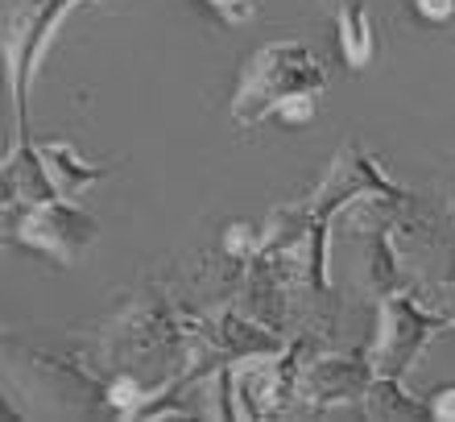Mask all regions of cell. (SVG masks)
Returning <instances> with one entry per match:
<instances>
[{"label":"cell","instance_id":"obj_1","mask_svg":"<svg viewBox=\"0 0 455 422\" xmlns=\"http://www.w3.org/2000/svg\"><path fill=\"white\" fill-rule=\"evenodd\" d=\"M327 92V59L302 37H277L252 50L240 67L236 92H232V124L240 133L257 129L277 116L290 100L323 96Z\"/></svg>","mask_w":455,"mask_h":422},{"label":"cell","instance_id":"obj_2","mask_svg":"<svg viewBox=\"0 0 455 422\" xmlns=\"http://www.w3.org/2000/svg\"><path fill=\"white\" fill-rule=\"evenodd\" d=\"M4 381L17 386L25 402H37L34 418H92L100 406H108V381L50 352L4 344Z\"/></svg>","mask_w":455,"mask_h":422},{"label":"cell","instance_id":"obj_3","mask_svg":"<svg viewBox=\"0 0 455 422\" xmlns=\"http://www.w3.org/2000/svg\"><path fill=\"white\" fill-rule=\"evenodd\" d=\"M84 0H4V25H0V50H4V75H9V100L17 116V137H29V92L62 21ZM96 4V0H87Z\"/></svg>","mask_w":455,"mask_h":422},{"label":"cell","instance_id":"obj_4","mask_svg":"<svg viewBox=\"0 0 455 422\" xmlns=\"http://www.w3.org/2000/svg\"><path fill=\"white\" fill-rule=\"evenodd\" d=\"M447 327L443 311H435L419 290H394L377 302V331L369 344V361L377 377H406L422 361V352Z\"/></svg>","mask_w":455,"mask_h":422},{"label":"cell","instance_id":"obj_5","mask_svg":"<svg viewBox=\"0 0 455 422\" xmlns=\"http://www.w3.org/2000/svg\"><path fill=\"white\" fill-rule=\"evenodd\" d=\"M394 249H397L402 269H406V278L414 274L410 290H419L422 299H431L439 286L455 282V216L451 211L443 216L427 199L410 195L394 224Z\"/></svg>","mask_w":455,"mask_h":422},{"label":"cell","instance_id":"obj_6","mask_svg":"<svg viewBox=\"0 0 455 422\" xmlns=\"http://www.w3.org/2000/svg\"><path fill=\"white\" fill-rule=\"evenodd\" d=\"M4 232H9V241L50 257L54 266L71 269L96 244L100 224L75 199H62L59 195V199H46V203L4 207Z\"/></svg>","mask_w":455,"mask_h":422},{"label":"cell","instance_id":"obj_7","mask_svg":"<svg viewBox=\"0 0 455 422\" xmlns=\"http://www.w3.org/2000/svg\"><path fill=\"white\" fill-rule=\"evenodd\" d=\"M307 361V336L286 339V348L261 352L232 364V402L236 418H282L294 410V386Z\"/></svg>","mask_w":455,"mask_h":422},{"label":"cell","instance_id":"obj_8","mask_svg":"<svg viewBox=\"0 0 455 422\" xmlns=\"http://www.w3.org/2000/svg\"><path fill=\"white\" fill-rule=\"evenodd\" d=\"M372 361L369 348L344 352V356H311L299 369L294 386V410L299 414H327L347 402H360L364 389L372 386Z\"/></svg>","mask_w":455,"mask_h":422},{"label":"cell","instance_id":"obj_9","mask_svg":"<svg viewBox=\"0 0 455 422\" xmlns=\"http://www.w3.org/2000/svg\"><path fill=\"white\" fill-rule=\"evenodd\" d=\"M369 191H381V195H406L397 182H389V174H385L377 162L369 157V149L360 141H347L344 149H339L336 157H331V166L323 170V182L315 187L307 199H302V207L315 216V224H323L327 232H331V219H336L339 207H347L352 199H360V195Z\"/></svg>","mask_w":455,"mask_h":422},{"label":"cell","instance_id":"obj_10","mask_svg":"<svg viewBox=\"0 0 455 422\" xmlns=\"http://www.w3.org/2000/svg\"><path fill=\"white\" fill-rule=\"evenodd\" d=\"M286 294L290 286L282 282V274H277L269 261H265L261 253L249 257L244 266H240V294H236V307L244 315H252L257 323L274 327V331H282L286 327Z\"/></svg>","mask_w":455,"mask_h":422},{"label":"cell","instance_id":"obj_11","mask_svg":"<svg viewBox=\"0 0 455 422\" xmlns=\"http://www.w3.org/2000/svg\"><path fill=\"white\" fill-rule=\"evenodd\" d=\"M4 207H25V203H46V199H59V187L50 179L46 157L37 149V141L29 137H17L9 154H4Z\"/></svg>","mask_w":455,"mask_h":422},{"label":"cell","instance_id":"obj_12","mask_svg":"<svg viewBox=\"0 0 455 422\" xmlns=\"http://www.w3.org/2000/svg\"><path fill=\"white\" fill-rule=\"evenodd\" d=\"M327 17L336 25L339 59L347 62V71H364L377 54V37H372L369 21V0H323Z\"/></svg>","mask_w":455,"mask_h":422},{"label":"cell","instance_id":"obj_13","mask_svg":"<svg viewBox=\"0 0 455 422\" xmlns=\"http://www.w3.org/2000/svg\"><path fill=\"white\" fill-rule=\"evenodd\" d=\"M37 149L46 157V170L62 199H79V195H87L96 182H104L112 174L104 162H87L71 141H37Z\"/></svg>","mask_w":455,"mask_h":422},{"label":"cell","instance_id":"obj_14","mask_svg":"<svg viewBox=\"0 0 455 422\" xmlns=\"http://www.w3.org/2000/svg\"><path fill=\"white\" fill-rule=\"evenodd\" d=\"M360 414L372 422H414L431 418V402L410 398L402 389V377H372V386L360 398Z\"/></svg>","mask_w":455,"mask_h":422},{"label":"cell","instance_id":"obj_15","mask_svg":"<svg viewBox=\"0 0 455 422\" xmlns=\"http://www.w3.org/2000/svg\"><path fill=\"white\" fill-rule=\"evenodd\" d=\"M224 25H249L257 17V0H204Z\"/></svg>","mask_w":455,"mask_h":422},{"label":"cell","instance_id":"obj_16","mask_svg":"<svg viewBox=\"0 0 455 422\" xmlns=\"http://www.w3.org/2000/svg\"><path fill=\"white\" fill-rule=\"evenodd\" d=\"M414 12L431 25H447L455 21V0H414Z\"/></svg>","mask_w":455,"mask_h":422},{"label":"cell","instance_id":"obj_17","mask_svg":"<svg viewBox=\"0 0 455 422\" xmlns=\"http://www.w3.org/2000/svg\"><path fill=\"white\" fill-rule=\"evenodd\" d=\"M427 402H431V418L435 422H455V386L435 389Z\"/></svg>","mask_w":455,"mask_h":422},{"label":"cell","instance_id":"obj_18","mask_svg":"<svg viewBox=\"0 0 455 422\" xmlns=\"http://www.w3.org/2000/svg\"><path fill=\"white\" fill-rule=\"evenodd\" d=\"M435 307V311H443V319H447V327H451L455 331V282H447V286H439L431 294V299H427Z\"/></svg>","mask_w":455,"mask_h":422},{"label":"cell","instance_id":"obj_19","mask_svg":"<svg viewBox=\"0 0 455 422\" xmlns=\"http://www.w3.org/2000/svg\"><path fill=\"white\" fill-rule=\"evenodd\" d=\"M451 216H455V203H451Z\"/></svg>","mask_w":455,"mask_h":422}]
</instances>
